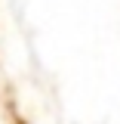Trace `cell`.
I'll list each match as a JSON object with an SVG mask.
<instances>
[{"mask_svg":"<svg viewBox=\"0 0 120 124\" xmlns=\"http://www.w3.org/2000/svg\"><path fill=\"white\" fill-rule=\"evenodd\" d=\"M13 121H15V124H25L22 118H19V112H15V108H13Z\"/></svg>","mask_w":120,"mask_h":124,"instance_id":"6da1fadb","label":"cell"}]
</instances>
